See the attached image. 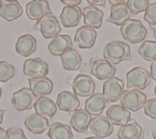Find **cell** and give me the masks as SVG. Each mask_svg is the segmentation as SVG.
Wrapping results in <instances>:
<instances>
[{
	"mask_svg": "<svg viewBox=\"0 0 156 139\" xmlns=\"http://www.w3.org/2000/svg\"><path fill=\"white\" fill-rule=\"evenodd\" d=\"M104 59L113 65L122 61H132L130 48L126 43L121 41H114L108 43L103 50Z\"/></svg>",
	"mask_w": 156,
	"mask_h": 139,
	"instance_id": "1",
	"label": "cell"
},
{
	"mask_svg": "<svg viewBox=\"0 0 156 139\" xmlns=\"http://www.w3.org/2000/svg\"><path fill=\"white\" fill-rule=\"evenodd\" d=\"M122 37L128 42L136 44L144 41L147 36V30L139 20L129 19L120 27Z\"/></svg>",
	"mask_w": 156,
	"mask_h": 139,
	"instance_id": "2",
	"label": "cell"
},
{
	"mask_svg": "<svg viewBox=\"0 0 156 139\" xmlns=\"http://www.w3.org/2000/svg\"><path fill=\"white\" fill-rule=\"evenodd\" d=\"M127 89L144 90L151 84V76L146 69L136 66L128 71L126 74Z\"/></svg>",
	"mask_w": 156,
	"mask_h": 139,
	"instance_id": "3",
	"label": "cell"
},
{
	"mask_svg": "<svg viewBox=\"0 0 156 139\" xmlns=\"http://www.w3.org/2000/svg\"><path fill=\"white\" fill-rule=\"evenodd\" d=\"M33 30L40 31L41 35L46 39L54 38L59 35L61 32L60 25L53 14H48L43 16L41 20L34 24Z\"/></svg>",
	"mask_w": 156,
	"mask_h": 139,
	"instance_id": "4",
	"label": "cell"
},
{
	"mask_svg": "<svg viewBox=\"0 0 156 139\" xmlns=\"http://www.w3.org/2000/svg\"><path fill=\"white\" fill-rule=\"evenodd\" d=\"M37 100V97L30 88L22 87L19 91L13 93L12 97V105L17 111L31 109Z\"/></svg>",
	"mask_w": 156,
	"mask_h": 139,
	"instance_id": "5",
	"label": "cell"
},
{
	"mask_svg": "<svg viewBox=\"0 0 156 139\" xmlns=\"http://www.w3.org/2000/svg\"><path fill=\"white\" fill-rule=\"evenodd\" d=\"M146 101V94L136 89L124 90L120 98L121 105L133 112L142 109Z\"/></svg>",
	"mask_w": 156,
	"mask_h": 139,
	"instance_id": "6",
	"label": "cell"
},
{
	"mask_svg": "<svg viewBox=\"0 0 156 139\" xmlns=\"http://www.w3.org/2000/svg\"><path fill=\"white\" fill-rule=\"evenodd\" d=\"M23 70L29 79L44 77L48 73V65L41 58L29 59L23 62Z\"/></svg>",
	"mask_w": 156,
	"mask_h": 139,
	"instance_id": "7",
	"label": "cell"
},
{
	"mask_svg": "<svg viewBox=\"0 0 156 139\" xmlns=\"http://www.w3.org/2000/svg\"><path fill=\"white\" fill-rule=\"evenodd\" d=\"M72 88L76 96H91L95 88V83L90 76L77 74L72 82Z\"/></svg>",
	"mask_w": 156,
	"mask_h": 139,
	"instance_id": "8",
	"label": "cell"
},
{
	"mask_svg": "<svg viewBox=\"0 0 156 139\" xmlns=\"http://www.w3.org/2000/svg\"><path fill=\"white\" fill-rule=\"evenodd\" d=\"M124 92V84L116 77L108 79L103 84V95L109 102L119 101Z\"/></svg>",
	"mask_w": 156,
	"mask_h": 139,
	"instance_id": "9",
	"label": "cell"
},
{
	"mask_svg": "<svg viewBox=\"0 0 156 139\" xmlns=\"http://www.w3.org/2000/svg\"><path fill=\"white\" fill-rule=\"evenodd\" d=\"M115 66L105 59H95L91 63L90 73L100 80L112 78L115 73Z\"/></svg>",
	"mask_w": 156,
	"mask_h": 139,
	"instance_id": "10",
	"label": "cell"
},
{
	"mask_svg": "<svg viewBox=\"0 0 156 139\" xmlns=\"http://www.w3.org/2000/svg\"><path fill=\"white\" fill-rule=\"evenodd\" d=\"M89 128L96 137L99 138H105L113 133V124L105 116L93 117Z\"/></svg>",
	"mask_w": 156,
	"mask_h": 139,
	"instance_id": "11",
	"label": "cell"
},
{
	"mask_svg": "<svg viewBox=\"0 0 156 139\" xmlns=\"http://www.w3.org/2000/svg\"><path fill=\"white\" fill-rule=\"evenodd\" d=\"M96 38V30L84 25L76 30L74 35V42L78 48H91L95 44Z\"/></svg>",
	"mask_w": 156,
	"mask_h": 139,
	"instance_id": "12",
	"label": "cell"
},
{
	"mask_svg": "<svg viewBox=\"0 0 156 139\" xmlns=\"http://www.w3.org/2000/svg\"><path fill=\"white\" fill-rule=\"evenodd\" d=\"M26 13L30 20L37 21L45 15L53 14L48 1L45 0H34L28 2L26 5Z\"/></svg>",
	"mask_w": 156,
	"mask_h": 139,
	"instance_id": "13",
	"label": "cell"
},
{
	"mask_svg": "<svg viewBox=\"0 0 156 139\" xmlns=\"http://www.w3.org/2000/svg\"><path fill=\"white\" fill-rule=\"evenodd\" d=\"M23 14V9L16 0L0 1V16L7 21H13Z\"/></svg>",
	"mask_w": 156,
	"mask_h": 139,
	"instance_id": "14",
	"label": "cell"
},
{
	"mask_svg": "<svg viewBox=\"0 0 156 139\" xmlns=\"http://www.w3.org/2000/svg\"><path fill=\"white\" fill-rule=\"evenodd\" d=\"M106 117L113 125L123 126L132 119L129 111L122 105H112L106 111Z\"/></svg>",
	"mask_w": 156,
	"mask_h": 139,
	"instance_id": "15",
	"label": "cell"
},
{
	"mask_svg": "<svg viewBox=\"0 0 156 139\" xmlns=\"http://www.w3.org/2000/svg\"><path fill=\"white\" fill-rule=\"evenodd\" d=\"M91 119V115L89 114L85 109H80L73 112L71 116L69 123L71 127L75 131L86 134L88 133V128Z\"/></svg>",
	"mask_w": 156,
	"mask_h": 139,
	"instance_id": "16",
	"label": "cell"
},
{
	"mask_svg": "<svg viewBox=\"0 0 156 139\" xmlns=\"http://www.w3.org/2000/svg\"><path fill=\"white\" fill-rule=\"evenodd\" d=\"M56 104L60 110L69 112H74L80 105L77 96L69 91H62L58 93L56 97Z\"/></svg>",
	"mask_w": 156,
	"mask_h": 139,
	"instance_id": "17",
	"label": "cell"
},
{
	"mask_svg": "<svg viewBox=\"0 0 156 139\" xmlns=\"http://www.w3.org/2000/svg\"><path fill=\"white\" fill-rule=\"evenodd\" d=\"M83 23L87 27L93 29H99L103 20V11L94 5H87L82 10Z\"/></svg>",
	"mask_w": 156,
	"mask_h": 139,
	"instance_id": "18",
	"label": "cell"
},
{
	"mask_svg": "<svg viewBox=\"0 0 156 139\" xmlns=\"http://www.w3.org/2000/svg\"><path fill=\"white\" fill-rule=\"evenodd\" d=\"M73 42L71 37L67 34H59L52 38L48 45L50 53L55 56H61L66 51L72 48Z\"/></svg>",
	"mask_w": 156,
	"mask_h": 139,
	"instance_id": "19",
	"label": "cell"
},
{
	"mask_svg": "<svg viewBox=\"0 0 156 139\" xmlns=\"http://www.w3.org/2000/svg\"><path fill=\"white\" fill-rule=\"evenodd\" d=\"M82 17V10L78 6H65L59 16L60 22L64 27H76Z\"/></svg>",
	"mask_w": 156,
	"mask_h": 139,
	"instance_id": "20",
	"label": "cell"
},
{
	"mask_svg": "<svg viewBox=\"0 0 156 139\" xmlns=\"http://www.w3.org/2000/svg\"><path fill=\"white\" fill-rule=\"evenodd\" d=\"M108 102L105 99L103 94L95 93L86 100L84 109L90 115L94 116H101L104 109L108 105Z\"/></svg>",
	"mask_w": 156,
	"mask_h": 139,
	"instance_id": "21",
	"label": "cell"
},
{
	"mask_svg": "<svg viewBox=\"0 0 156 139\" xmlns=\"http://www.w3.org/2000/svg\"><path fill=\"white\" fill-rule=\"evenodd\" d=\"M24 126L32 134H41L49 127V120L34 112L25 119Z\"/></svg>",
	"mask_w": 156,
	"mask_h": 139,
	"instance_id": "22",
	"label": "cell"
},
{
	"mask_svg": "<svg viewBox=\"0 0 156 139\" xmlns=\"http://www.w3.org/2000/svg\"><path fill=\"white\" fill-rule=\"evenodd\" d=\"M16 51L19 55L23 57H28L34 54L37 48V40L30 34L20 36L16 41Z\"/></svg>",
	"mask_w": 156,
	"mask_h": 139,
	"instance_id": "23",
	"label": "cell"
},
{
	"mask_svg": "<svg viewBox=\"0 0 156 139\" xmlns=\"http://www.w3.org/2000/svg\"><path fill=\"white\" fill-rule=\"evenodd\" d=\"M30 89L36 97L47 96L51 94L53 89V82L46 77L36 79L28 78Z\"/></svg>",
	"mask_w": 156,
	"mask_h": 139,
	"instance_id": "24",
	"label": "cell"
},
{
	"mask_svg": "<svg viewBox=\"0 0 156 139\" xmlns=\"http://www.w3.org/2000/svg\"><path fill=\"white\" fill-rule=\"evenodd\" d=\"M34 108L36 113L44 116L48 120L55 116L57 111L56 104L49 97L47 96L37 98Z\"/></svg>",
	"mask_w": 156,
	"mask_h": 139,
	"instance_id": "25",
	"label": "cell"
},
{
	"mask_svg": "<svg viewBox=\"0 0 156 139\" xmlns=\"http://www.w3.org/2000/svg\"><path fill=\"white\" fill-rule=\"evenodd\" d=\"M130 13L126 2L116 5H112L110 9V14L106 19V22L114 23L117 26H122L126 20H129Z\"/></svg>",
	"mask_w": 156,
	"mask_h": 139,
	"instance_id": "26",
	"label": "cell"
},
{
	"mask_svg": "<svg viewBox=\"0 0 156 139\" xmlns=\"http://www.w3.org/2000/svg\"><path fill=\"white\" fill-rule=\"evenodd\" d=\"M60 57L62 67L66 70L74 71V70H77L81 66V55L76 50L73 48H70L66 51Z\"/></svg>",
	"mask_w": 156,
	"mask_h": 139,
	"instance_id": "27",
	"label": "cell"
},
{
	"mask_svg": "<svg viewBox=\"0 0 156 139\" xmlns=\"http://www.w3.org/2000/svg\"><path fill=\"white\" fill-rule=\"evenodd\" d=\"M117 134L119 139H139L142 134V127L132 119L128 123L121 126Z\"/></svg>",
	"mask_w": 156,
	"mask_h": 139,
	"instance_id": "28",
	"label": "cell"
},
{
	"mask_svg": "<svg viewBox=\"0 0 156 139\" xmlns=\"http://www.w3.org/2000/svg\"><path fill=\"white\" fill-rule=\"evenodd\" d=\"M48 136L50 139H73L70 126L60 122H55L49 127Z\"/></svg>",
	"mask_w": 156,
	"mask_h": 139,
	"instance_id": "29",
	"label": "cell"
},
{
	"mask_svg": "<svg viewBox=\"0 0 156 139\" xmlns=\"http://www.w3.org/2000/svg\"><path fill=\"white\" fill-rule=\"evenodd\" d=\"M138 53L146 61L156 60V41H143L138 48Z\"/></svg>",
	"mask_w": 156,
	"mask_h": 139,
	"instance_id": "30",
	"label": "cell"
},
{
	"mask_svg": "<svg viewBox=\"0 0 156 139\" xmlns=\"http://www.w3.org/2000/svg\"><path fill=\"white\" fill-rule=\"evenodd\" d=\"M126 4L130 15L136 16L140 12L147 10L150 2L148 0H128Z\"/></svg>",
	"mask_w": 156,
	"mask_h": 139,
	"instance_id": "31",
	"label": "cell"
},
{
	"mask_svg": "<svg viewBox=\"0 0 156 139\" xmlns=\"http://www.w3.org/2000/svg\"><path fill=\"white\" fill-rule=\"evenodd\" d=\"M16 70L14 66L5 61L0 62V81L6 82L14 77Z\"/></svg>",
	"mask_w": 156,
	"mask_h": 139,
	"instance_id": "32",
	"label": "cell"
},
{
	"mask_svg": "<svg viewBox=\"0 0 156 139\" xmlns=\"http://www.w3.org/2000/svg\"><path fill=\"white\" fill-rule=\"evenodd\" d=\"M144 20L148 23L150 27L156 26V2L149 5L144 15Z\"/></svg>",
	"mask_w": 156,
	"mask_h": 139,
	"instance_id": "33",
	"label": "cell"
},
{
	"mask_svg": "<svg viewBox=\"0 0 156 139\" xmlns=\"http://www.w3.org/2000/svg\"><path fill=\"white\" fill-rule=\"evenodd\" d=\"M144 112L151 119H156V98L147 100L144 104Z\"/></svg>",
	"mask_w": 156,
	"mask_h": 139,
	"instance_id": "34",
	"label": "cell"
},
{
	"mask_svg": "<svg viewBox=\"0 0 156 139\" xmlns=\"http://www.w3.org/2000/svg\"><path fill=\"white\" fill-rule=\"evenodd\" d=\"M5 139H27L24 132L20 127H9L6 130Z\"/></svg>",
	"mask_w": 156,
	"mask_h": 139,
	"instance_id": "35",
	"label": "cell"
},
{
	"mask_svg": "<svg viewBox=\"0 0 156 139\" xmlns=\"http://www.w3.org/2000/svg\"><path fill=\"white\" fill-rule=\"evenodd\" d=\"M61 2L66 6H77L81 3V0H61Z\"/></svg>",
	"mask_w": 156,
	"mask_h": 139,
	"instance_id": "36",
	"label": "cell"
},
{
	"mask_svg": "<svg viewBox=\"0 0 156 139\" xmlns=\"http://www.w3.org/2000/svg\"><path fill=\"white\" fill-rule=\"evenodd\" d=\"M87 2L90 4V5H100V6H103L105 7V4H106V1L105 0H87Z\"/></svg>",
	"mask_w": 156,
	"mask_h": 139,
	"instance_id": "37",
	"label": "cell"
},
{
	"mask_svg": "<svg viewBox=\"0 0 156 139\" xmlns=\"http://www.w3.org/2000/svg\"><path fill=\"white\" fill-rule=\"evenodd\" d=\"M150 70H151L150 73H151V78L156 81V60L153 61L152 63L151 64V66H150Z\"/></svg>",
	"mask_w": 156,
	"mask_h": 139,
	"instance_id": "38",
	"label": "cell"
},
{
	"mask_svg": "<svg viewBox=\"0 0 156 139\" xmlns=\"http://www.w3.org/2000/svg\"><path fill=\"white\" fill-rule=\"evenodd\" d=\"M108 2L112 5H119V4H122L123 2H125V1L123 0H116V1H113V0H108Z\"/></svg>",
	"mask_w": 156,
	"mask_h": 139,
	"instance_id": "39",
	"label": "cell"
},
{
	"mask_svg": "<svg viewBox=\"0 0 156 139\" xmlns=\"http://www.w3.org/2000/svg\"><path fill=\"white\" fill-rule=\"evenodd\" d=\"M6 137V131L2 127H0V139H5Z\"/></svg>",
	"mask_w": 156,
	"mask_h": 139,
	"instance_id": "40",
	"label": "cell"
},
{
	"mask_svg": "<svg viewBox=\"0 0 156 139\" xmlns=\"http://www.w3.org/2000/svg\"><path fill=\"white\" fill-rule=\"evenodd\" d=\"M5 109H0V124L2 123V119H3V115L5 113Z\"/></svg>",
	"mask_w": 156,
	"mask_h": 139,
	"instance_id": "41",
	"label": "cell"
},
{
	"mask_svg": "<svg viewBox=\"0 0 156 139\" xmlns=\"http://www.w3.org/2000/svg\"><path fill=\"white\" fill-rule=\"evenodd\" d=\"M153 34H154V37L156 39V27L153 29Z\"/></svg>",
	"mask_w": 156,
	"mask_h": 139,
	"instance_id": "42",
	"label": "cell"
},
{
	"mask_svg": "<svg viewBox=\"0 0 156 139\" xmlns=\"http://www.w3.org/2000/svg\"><path fill=\"white\" fill-rule=\"evenodd\" d=\"M83 139H101L99 138V137H86V138H83Z\"/></svg>",
	"mask_w": 156,
	"mask_h": 139,
	"instance_id": "43",
	"label": "cell"
},
{
	"mask_svg": "<svg viewBox=\"0 0 156 139\" xmlns=\"http://www.w3.org/2000/svg\"><path fill=\"white\" fill-rule=\"evenodd\" d=\"M152 136H153V138L156 139V131L155 130L152 131Z\"/></svg>",
	"mask_w": 156,
	"mask_h": 139,
	"instance_id": "44",
	"label": "cell"
},
{
	"mask_svg": "<svg viewBox=\"0 0 156 139\" xmlns=\"http://www.w3.org/2000/svg\"><path fill=\"white\" fill-rule=\"evenodd\" d=\"M2 87H1V86H0V98H1V96H2Z\"/></svg>",
	"mask_w": 156,
	"mask_h": 139,
	"instance_id": "45",
	"label": "cell"
},
{
	"mask_svg": "<svg viewBox=\"0 0 156 139\" xmlns=\"http://www.w3.org/2000/svg\"><path fill=\"white\" fill-rule=\"evenodd\" d=\"M154 95L156 97V85L154 88Z\"/></svg>",
	"mask_w": 156,
	"mask_h": 139,
	"instance_id": "46",
	"label": "cell"
}]
</instances>
